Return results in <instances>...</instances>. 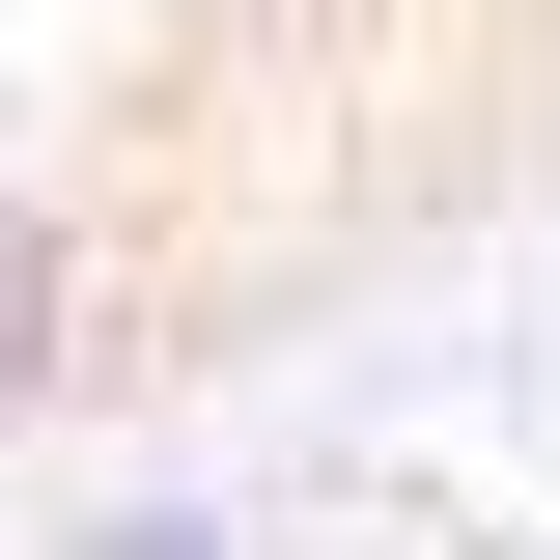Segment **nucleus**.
I'll use <instances>...</instances> for the list:
<instances>
[{"label": "nucleus", "instance_id": "1", "mask_svg": "<svg viewBox=\"0 0 560 560\" xmlns=\"http://www.w3.org/2000/svg\"><path fill=\"white\" fill-rule=\"evenodd\" d=\"M84 364H113V253H84V197H0V420Z\"/></svg>", "mask_w": 560, "mask_h": 560}]
</instances>
